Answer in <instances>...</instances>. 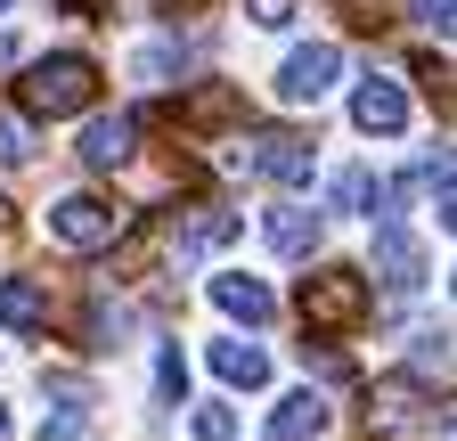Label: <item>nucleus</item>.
<instances>
[{"instance_id": "1", "label": "nucleus", "mask_w": 457, "mask_h": 441, "mask_svg": "<svg viewBox=\"0 0 457 441\" xmlns=\"http://www.w3.org/2000/svg\"><path fill=\"white\" fill-rule=\"evenodd\" d=\"M90 98H98V66L82 58V49H57V58H33L17 74V106L33 123L49 115H90Z\"/></svg>"}, {"instance_id": "2", "label": "nucleus", "mask_w": 457, "mask_h": 441, "mask_svg": "<svg viewBox=\"0 0 457 441\" xmlns=\"http://www.w3.org/2000/svg\"><path fill=\"white\" fill-rule=\"evenodd\" d=\"M360 311H368V279H360V270L327 262V270L303 279V327H311V336H335V327H352Z\"/></svg>"}, {"instance_id": "3", "label": "nucleus", "mask_w": 457, "mask_h": 441, "mask_svg": "<svg viewBox=\"0 0 457 441\" xmlns=\"http://www.w3.org/2000/svg\"><path fill=\"white\" fill-rule=\"evenodd\" d=\"M49 229H57V245H74V254H106L114 237H123V204H106V196L74 188V196H57Z\"/></svg>"}, {"instance_id": "4", "label": "nucleus", "mask_w": 457, "mask_h": 441, "mask_svg": "<svg viewBox=\"0 0 457 441\" xmlns=\"http://www.w3.org/2000/svg\"><path fill=\"white\" fill-rule=\"evenodd\" d=\"M335 82H343V49H327V41H319V49H295V58L278 66V98H295V106L327 98Z\"/></svg>"}, {"instance_id": "5", "label": "nucleus", "mask_w": 457, "mask_h": 441, "mask_svg": "<svg viewBox=\"0 0 457 441\" xmlns=\"http://www.w3.org/2000/svg\"><path fill=\"white\" fill-rule=\"evenodd\" d=\"M352 123H360L368 139L409 131V90H400V82H384V74H368V82L352 90Z\"/></svg>"}, {"instance_id": "6", "label": "nucleus", "mask_w": 457, "mask_h": 441, "mask_svg": "<svg viewBox=\"0 0 457 441\" xmlns=\"http://www.w3.org/2000/svg\"><path fill=\"white\" fill-rule=\"evenodd\" d=\"M376 270H384L392 295H417V287H425V245H417L409 229H376Z\"/></svg>"}, {"instance_id": "7", "label": "nucleus", "mask_w": 457, "mask_h": 441, "mask_svg": "<svg viewBox=\"0 0 457 441\" xmlns=\"http://www.w3.org/2000/svg\"><path fill=\"white\" fill-rule=\"evenodd\" d=\"M327 425H335L327 393H286V401L270 409V441H319Z\"/></svg>"}, {"instance_id": "8", "label": "nucleus", "mask_w": 457, "mask_h": 441, "mask_svg": "<svg viewBox=\"0 0 457 441\" xmlns=\"http://www.w3.org/2000/svg\"><path fill=\"white\" fill-rule=\"evenodd\" d=\"M131 147H139V115H98V123L82 131V163H98V172L131 163Z\"/></svg>"}, {"instance_id": "9", "label": "nucleus", "mask_w": 457, "mask_h": 441, "mask_svg": "<svg viewBox=\"0 0 457 441\" xmlns=\"http://www.w3.org/2000/svg\"><path fill=\"white\" fill-rule=\"evenodd\" d=\"M204 360H212V376H220V384H237V393L270 384V352H262V344H237V336H220V344H204Z\"/></svg>"}, {"instance_id": "10", "label": "nucleus", "mask_w": 457, "mask_h": 441, "mask_svg": "<svg viewBox=\"0 0 457 441\" xmlns=\"http://www.w3.org/2000/svg\"><path fill=\"white\" fill-rule=\"evenodd\" d=\"M262 237H270V254H286V262H311V254H319V212L278 204V212L262 220Z\"/></svg>"}, {"instance_id": "11", "label": "nucleus", "mask_w": 457, "mask_h": 441, "mask_svg": "<svg viewBox=\"0 0 457 441\" xmlns=\"http://www.w3.org/2000/svg\"><path fill=\"white\" fill-rule=\"evenodd\" d=\"M417 409H425V393H417L409 376H384L376 393H368V425H376V433H400V425H417Z\"/></svg>"}, {"instance_id": "12", "label": "nucleus", "mask_w": 457, "mask_h": 441, "mask_svg": "<svg viewBox=\"0 0 457 441\" xmlns=\"http://www.w3.org/2000/svg\"><path fill=\"white\" fill-rule=\"evenodd\" d=\"M212 303H220L228 319H270V311H278V295H270L262 279H245V270H220V279H212Z\"/></svg>"}, {"instance_id": "13", "label": "nucleus", "mask_w": 457, "mask_h": 441, "mask_svg": "<svg viewBox=\"0 0 457 441\" xmlns=\"http://www.w3.org/2000/svg\"><path fill=\"white\" fill-rule=\"evenodd\" d=\"M0 327H17V336H41L49 327V303L33 279H0Z\"/></svg>"}, {"instance_id": "14", "label": "nucleus", "mask_w": 457, "mask_h": 441, "mask_svg": "<svg viewBox=\"0 0 457 441\" xmlns=\"http://www.w3.org/2000/svg\"><path fill=\"white\" fill-rule=\"evenodd\" d=\"M253 163H262L278 188H303V180H311V147H303V139H286V131H278V139H262V155H253Z\"/></svg>"}, {"instance_id": "15", "label": "nucleus", "mask_w": 457, "mask_h": 441, "mask_svg": "<svg viewBox=\"0 0 457 441\" xmlns=\"http://www.w3.org/2000/svg\"><path fill=\"white\" fill-rule=\"evenodd\" d=\"M228 237H237V220L212 212V204H196V212L180 220V245H188V254H212V245H228Z\"/></svg>"}, {"instance_id": "16", "label": "nucleus", "mask_w": 457, "mask_h": 441, "mask_svg": "<svg viewBox=\"0 0 457 441\" xmlns=\"http://www.w3.org/2000/svg\"><path fill=\"white\" fill-rule=\"evenodd\" d=\"M376 204V180L368 172H335V212H368Z\"/></svg>"}, {"instance_id": "17", "label": "nucleus", "mask_w": 457, "mask_h": 441, "mask_svg": "<svg viewBox=\"0 0 457 441\" xmlns=\"http://www.w3.org/2000/svg\"><path fill=\"white\" fill-rule=\"evenodd\" d=\"M188 433H196V441H237V417H228L220 401H204V409L188 417Z\"/></svg>"}, {"instance_id": "18", "label": "nucleus", "mask_w": 457, "mask_h": 441, "mask_svg": "<svg viewBox=\"0 0 457 441\" xmlns=\"http://www.w3.org/2000/svg\"><path fill=\"white\" fill-rule=\"evenodd\" d=\"M171 74H180V49H171V41H147L139 49V82H171Z\"/></svg>"}, {"instance_id": "19", "label": "nucleus", "mask_w": 457, "mask_h": 441, "mask_svg": "<svg viewBox=\"0 0 457 441\" xmlns=\"http://www.w3.org/2000/svg\"><path fill=\"white\" fill-rule=\"evenodd\" d=\"M409 17L425 33H457V0H409Z\"/></svg>"}, {"instance_id": "20", "label": "nucleus", "mask_w": 457, "mask_h": 441, "mask_svg": "<svg viewBox=\"0 0 457 441\" xmlns=\"http://www.w3.org/2000/svg\"><path fill=\"white\" fill-rule=\"evenodd\" d=\"M245 17L278 33V25H295V17H303V0H245Z\"/></svg>"}, {"instance_id": "21", "label": "nucleus", "mask_w": 457, "mask_h": 441, "mask_svg": "<svg viewBox=\"0 0 457 441\" xmlns=\"http://www.w3.org/2000/svg\"><path fill=\"white\" fill-rule=\"evenodd\" d=\"M180 384H188L180 352H155V401H180Z\"/></svg>"}, {"instance_id": "22", "label": "nucleus", "mask_w": 457, "mask_h": 441, "mask_svg": "<svg viewBox=\"0 0 457 441\" xmlns=\"http://www.w3.org/2000/svg\"><path fill=\"white\" fill-rule=\"evenodd\" d=\"M188 115H196V123H220V115H237V98H228V90H196Z\"/></svg>"}, {"instance_id": "23", "label": "nucleus", "mask_w": 457, "mask_h": 441, "mask_svg": "<svg viewBox=\"0 0 457 441\" xmlns=\"http://www.w3.org/2000/svg\"><path fill=\"white\" fill-rule=\"evenodd\" d=\"M0 155H33V131L9 115V123H0Z\"/></svg>"}, {"instance_id": "24", "label": "nucleus", "mask_w": 457, "mask_h": 441, "mask_svg": "<svg viewBox=\"0 0 457 441\" xmlns=\"http://www.w3.org/2000/svg\"><path fill=\"white\" fill-rule=\"evenodd\" d=\"M441 229H457V172H441Z\"/></svg>"}, {"instance_id": "25", "label": "nucleus", "mask_w": 457, "mask_h": 441, "mask_svg": "<svg viewBox=\"0 0 457 441\" xmlns=\"http://www.w3.org/2000/svg\"><path fill=\"white\" fill-rule=\"evenodd\" d=\"M57 9H66V17H106L114 0H57Z\"/></svg>"}, {"instance_id": "26", "label": "nucleus", "mask_w": 457, "mask_h": 441, "mask_svg": "<svg viewBox=\"0 0 457 441\" xmlns=\"http://www.w3.org/2000/svg\"><path fill=\"white\" fill-rule=\"evenodd\" d=\"M0 229H9V196H0Z\"/></svg>"}, {"instance_id": "27", "label": "nucleus", "mask_w": 457, "mask_h": 441, "mask_svg": "<svg viewBox=\"0 0 457 441\" xmlns=\"http://www.w3.org/2000/svg\"><path fill=\"white\" fill-rule=\"evenodd\" d=\"M0 433H9V409H0Z\"/></svg>"}, {"instance_id": "28", "label": "nucleus", "mask_w": 457, "mask_h": 441, "mask_svg": "<svg viewBox=\"0 0 457 441\" xmlns=\"http://www.w3.org/2000/svg\"><path fill=\"white\" fill-rule=\"evenodd\" d=\"M0 9H9V0H0Z\"/></svg>"}]
</instances>
